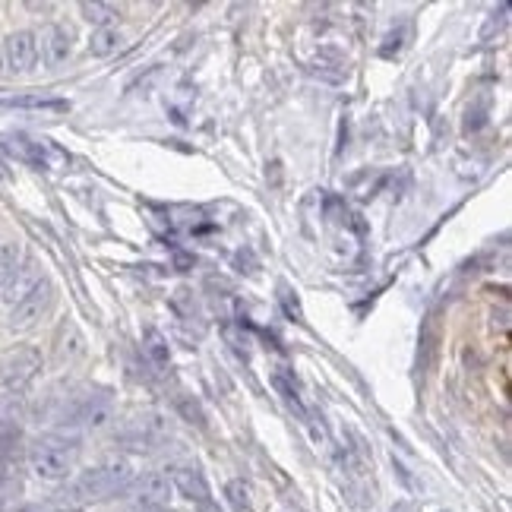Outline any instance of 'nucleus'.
Here are the masks:
<instances>
[{
  "label": "nucleus",
  "mask_w": 512,
  "mask_h": 512,
  "mask_svg": "<svg viewBox=\"0 0 512 512\" xmlns=\"http://www.w3.org/2000/svg\"><path fill=\"white\" fill-rule=\"evenodd\" d=\"M506 23H509V4H500V10H494L487 16V23L481 29V42H490L494 35H500L506 29Z\"/></svg>",
  "instance_id": "nucleus-20"
},
{
  "label": "nucleus",
  "mask_w": 512,
  "mask_h": 512,
  "mask_svg": "<svg viewBox=\"0 0 512 512\" xmlns=\"http://www.w3.org/2000/svg\"><path fill=\"white\" fill-rule=\"evenodd\" d=\"M80 13L89 19V23H95L98 29L102 26H111L117 16H121V10H117L114 4H102V0H83L80 4Z\"/></svg>",
  "instance_id": "nucleus-17"
},
{
  "label": "nucleus",
  "mask_w": 512,
  "mask_h": 512,
  "mask_svg": "<svg viewBox=\"0 0 512 512\" xmlns=\"http://www.w3.org/2000/svg\"><path fill=\"white\" fill-rule=\"evenodd\" d=\"M279 298H282V304H285V310H288V317H294V323H304V310H301L298 298H294V291L282 285V294H279Z\"/></svg>",
  "instance_id": "nucleus-23"
},
{
  "label": "nucleus",
  "mask_w": 512,
  "mask_h": 512,
  "mask_svg": "<svg viewBox=\"0 0 512 512\" xmlns=\"http://www.w3.org/2000/svg\"><path fill=\"white\" fill-rule=\"evenodd\" d=\"M168 478H171V487L184 500H190L193 506L212 512V490H209V481H206V475H203L200 468H196V465H174L168 471Z\"/></svg>",
  "instance_id": "nucleus-8"
},
{
  "label": "nucleus",
  "mask_w": 512,
  "mask_h": 512,
  "mask_svg": "<svg viewBox=\"0 0 512 512\" xmlns=\"http://www.w3.org/2000/svg\"><path fill=\"white\" fill-rule=\"evenodd\" d=\"M133 481V468L124 459H111L102 465L86 468L73 484V497L80 503H95V500H108L114 494H124V487Z\"/></svg>",
  "instance_id": "nucleus-2"
},
{
  "label": "nucleus",
  "mask_w": 512,
  "mask_h": 512,
  "mask_svg": "<svg viewBox=\"0 0 512 512\" xmlns=\"http://www.w3.org/2000/svg\"><path fill=\"white\" fill-rule=\"evenodd\" d=\"M174 408H177V415H181L187 424L206 430V421H209V418H206V411H203L200 399H193V396H177V399H174Z\"/></svg>",
  "instance_id": "nucleus-18"
},
{
  "label": "nucleus",
  "mask_w": 512,
  "mask_h": 512,
  "mask_svg": "<svg viewBox=\"0 0 512 512\" xmlns=\"http://www.w3.org/2000/svg\"><path fill=\"white\" fill-rule=\"evenodd\" d=\"M0 244H4V241H0Z\"/></svg>",
  "instance_id": "nucleus-25"
},
{
  "label": "nucleus",
  "mask_w": 512,
  "mask_h": 512,
  "mask_svg": "<svg viewBox=\"0 0 512 512\" xmlns=\"http://www.w3.org/2000/svg\"><path fill=\"white\" fill-rule=\"evenodd\" d=\"M124 494L136 512H162L174 497V487L168 471H143L140 478H133L124 487Z\"/></svg>",
  "instance_id": "nucleus-4"
},
{
  "label": "nucleus",
  "mask_w": 512,
  "mask_h": 512,
  "mask_svg": "<svg viewBox=\"0 0 512 512\" xmlns=\"http://www.w3.org/2000/svg\"><path fill=\"white\" fill-rule=\"evenodd\" d=\"M19 260H23V247L16 241L0 244V291H7L19 275Z\"/></svg>",
  "instance_id": "nucleus-13"
},
{
  "label": "nucleus",
  "mask_w": 512,
  "mask_h": 512,
  "mask_svg": "<svg viewBox=\"0 0 512 512\" xmlns=\"http://www.w3.org/2000/svg\"><path fill=\"white\" fill-rule=\"evenodd\" d=\"M54 298H57V291H54V282L51 279H38L23 298H19L13 304V313H10V329L13 332H26L32 326L42 323L51 307H54Z\"/></svg>",
  "instance_id": "nucleus-5"
},
{
  "label": "nucleus",
  "mask_w": 512,
  "mask_h": 512,
  "mask_svg": "<svg viewBox=\"0 0 512 512\" xmlns=\"http://www.w3.org/2000/svg\"><path fill=\"white\" fill-rule=\"evenodd\" d=\"M225 503L231 506V512H253V494L250 484L244 478H231L225 484Z\"/></svg>",
  "instance_id": "nucleus-15"
},
{
  "label": "nucleus",
  "mask_w": 512,
  "mask_h": 512,
  "mask_svg": "<svg viewBox=\"0 0 512 512\" xmlns=\"http://www.w3.org/2000/svg\"><path fill=\"white\" fill-rule=\"evenodd\" d=\"M143 348H146V354H149V361H152V364H159V367H165V364H168V358H171L168 342H165V336H162L159 329H146Z\"/></svg>",
  "instance_id": "nucleus-19"
},
{
  "label": "nucleus",
  "mask_w": 512,
  "mask_h": 512,
  "mask_svg": "<svg viewBox=\"0 0 512 512\" xmlns=\"http://www.w3.org/2000/svg\"><path fill=\"white\" fill-rule=\"evenodd\" d=\"M80 459V440L64 437V433H48L38 437L29 449V468L42 481H64Z\"/></svg>",
  "instance_id": "nucleus-1"
},
{
  "label": "nucleus",
  "mask_w": 512,
  "mask_h": 512,
  "mask_svg": "<svg viewBox=\"0 0 512 512\" xmlns=\"http://www.w3.org/2000/svg\"><path fill=\"white\" fill-rule=\"evenodd\" d=\"M19 512H76V509H67V506H48V509H38V506H32V509H19Z\"/></svg>",
  "instance_id": "nucleus-24"
},
{
  "label": "nucleus",
  "mask_w": 512,
  "mask_h": 512,
  "mask_svg": "<svg viewBox=\"0 0 512 512\" xmlns=\"http://www.w3.org/2000/svg\"><path fill=\"white\" fill-rule=\"evenodd\" d=\"M42 351L35 345H23L0 354V399H10L16 392H23L38 373H42Z\"/></svg>",
  "instance_id": "nucleus-3"
},
{
  "label": "nucleus",
  "mask_w": 512,
  "mask_h": 512,
  "mask_svg": "<svg viewBox=\"0 0 512 512\" xmlns=\"http://www.w3.org/2000/svg\"><path fill=\"white\" fill-rule=\"evenodd\" d=\"M0 149H4L10 159L23 162V165L35 168V171H48L51 168V159L57 155V149L48 140H32V136H26V133H10V136H4Z\"/></svg>",
  "instance_id": "nucleus-6"
},
{
  "label": "nucleus",
  "mask_w": 512,
  "mask_h": 512,
  "mask_svg": "<svg viewBox=\"0 0 512 512\" xmlns=\"http://www.w3.org/2000/svg\"><path fill=\"white\" fill-rule=\"evenodd\" d=\"M38 48H45V61H48V67H61L67 57L73 54V32L67 29V26H48V32H45V42L38 45Z\"/></svg>",
  "instance_id": "nucleus-12"
},
{
  "label": "nucleus",
  "mask_w": 512,
  "mask_h": 512,
  "mask_svg": "<svg viewBox=\"0 0 512 512\" xmlns=\"http://www.w3.org/2000/svg\"><path fill=\"white\" fill-rule=\"evenodd\" d=\"M121 32H117L114 26H102V29H95L89 35V54L92 57H111L117 48H121Z\"/></svg>",
  "instance_id": "nucleus-14"
},
{
  "label": "nucleus",
  "mask_w": 512,
  "mask_h": 512,
  "mask_svg": "<svg viewBox=\"0 0 512 512\" xmlns=\"http://www.w3.org/2000/svg\"><path fill=\"white\" fill-rule=\"evenodd\" d=\"M73 421L83 424L86 430H105L111 421H114V408L105 396H89L76 405L73 411Z\"/></svg>",
  "instance_id": "nucleus-11"
},
{
  "label": "nucleus",
  "mask_w": 512,
  "mask_h": 512,
  "mask_svg": "<svg viewBox=\"0 0 512 512\" xmlns=\"http://www.w3.org/2000/svg\"><path fill=\"white\" fill-rule=\"evenodd\" d=\"M405 38H408V26L392 29V32L383 38V48H380V54H383V57H399V54H402V48H405Z\"/></svg>",
  "instance_id": "nucleus-21"
},
{
  "label": "nucleus",
  "mask_w": 512,
  "mask_h": 512,
  "mask_svg": "<svg viewBox=\"0 0 512 512\" xmlns=\"http://www.w3.org/2000/svg\"><path fill=\"white\" fill-rule=\"evenodd\" d=\"M83 354H86V339H83L80 326H76L73 320H64L54 332V358H57V364H73V361H80Z\"/></svg>",
  "instance_id": "nucleus-10"
},
{
  "label": "nucleus",
  "mask_w": 512,
  "mask_h": 512,
  "mask_svg": "<svg viewBox=\"0 0 512 512\" xmlns=\"http://www.w3.org/2000/svg\"><path fill=\"white\" fill-rule=\"evenodd\" d=\"M0 111H48V114H64L70 111L67 98H57L48 92H7L0 95Z\"/></svg>",
  "instance_id": "nucleus-9"
},
{
  "label": "nucleus",
  "mask_w": 512,
  "mask_h": 512,
  "mask_svg": "<svg viewBox=\"0 0 512 512\" xmlns=\"http://www.w3.org/2000/svg\"><path fill=\"white\" fill-rule=\"evenodd\" d=\"M38 51L42 48H38V35L32 29H19L4 38V61L16 76H26L38 67Z\"/></svg>",
  "instance_id": "nucleus-7"
},
{
  "label": "nucleus",
  "mask_w": 512,
  "mask_h": 512,
  "mask_svg": "<svg viewBox=\"0 0 512 512\" xmlns=\"http://www.w3.org/2000/svg\"><path fill=\"white\" fill-rule=\"evenodd\" d=\"M487 98H481V108H468V117H465V130H481L487 124Z\"/></svg>",
  "instance_id": "nucleus-22"
},
{
  "label": "nucleus",
  "mask_w": 512,
  "mask_h": 512,
  "mask_svg": "<svg viewBox=\"0 0 512 512\" xmlns=\"http://www.w3.org/2000/svg\"><path fill=\"white\" fill-rule=\"evenodd\" d=\"M272 386H275V392H279L282 402H285L291 411H298V418H307V408H304V402H301V396H298V386H294L282 370H275V373H272Z\"/></svg>",
  "instance_id": "nucleus-16"
}]
</instances>
